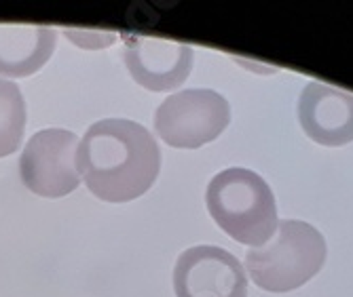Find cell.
Segmentation results:
<instances>
[{
    "label": "cell",
    "instance_id": "1",
    "mask_svg": "<svg viewBox=\"0 0 353 297\" xmlns=\"http://www.w3.org/2000/svg\"><path fill=\"white\" fill-rule=\"evenodd\" d=\"M77 167L93 196L130 203L150 190L161 171V150L150 131L130 118L93 122L79 144Z\"/></svg>",
    "mask_w": 353,
    "mask_h": 297
},
{
    "label": "cell",
    "instance_id": "2",
    "mask_svg": "<svg viewBox=\"0 0 353 297\" xmlns=\"http://www.w3.org/2000/svg\"><path fill=\"white\" fill-rule=\"evenodd\" d=\"M205 203L220 230L252 249L263 247L277 228L273 190L250 169L231 167L214 175L205 192Z\"/></svg>",
    "mask_w": 353,
    "mask_h": 297
},
{
    "label": "cell",
    "instance_id": "3",
    "mask_svg": "<svg viewBox=\"0 0 353 297\" xmlns=\"http://www.w3.org/2000/svg\"><path fill=\"white\" fill-rule=\"evenodd\" d=\"M324 261L326 239L322 232L307 221L283 219L267 247L248 251L245 270L263 291L288 293L311 280Z\"/></svg>",
    "mask_w": 353,
    "mask_h": 297
},
{
    "label": "cell",
    "instance_id": "4",
    "mask_svg": "<svg viewBox=\"0 0 353 297\" xmlns=\"http://www.w3.org/2000/svg\"><path fill=\"white\" fill-rule=\"evenodd\" d=\"M231 122L227 97L212 89H186L163 99L154 112V131L168 146L197 150L214 140Z\"/></svg>",
    "mask_w": 353,
    "mask_h": 297
},
{
    "label": "cell",
    "instance_id": "5",
    "mask_svg": "<svg viewBox=\"0 0 353 297\" xmlns=\"http://www.w3.org/2000/svg\"><path fill=\"white\" fill-rule=\"evenodd\" d=\"M79 138L66 129H43L34 133L19 156L23 186L45 198L68 196L81 186L77 167Z\"/></svg>",
    "mask_w": 353,
    "mask_h": 297
},
{
    "label": "cell",
    "instance_id": "6",
    "mask_svg": "<svg viewBox=\"0 0 353 297\" xmlns=\"http://www.w3.org/2000/svg\"><path fill=\"white\" fill-rule=\"evenodd\" d=\"M174 291L178 297H248V278L231 251L199 245L180 253Z\"/></svg>",
    "mask_w": 353,
    "mask_h": 297
},
{
    "label": "cell",
    "instance_id": "7",
    "mask_svg": "<svg viewBox=\"0 0 353 297\" xmlns=\"http://www.w3.org/2000/svg\"><path fill=\"white\" fill-rule=\"evenodd\" d=\"M123 59L140 87L152 93H165L186 82L192 72L195 53L184 43L132 34L125 36Z\"/></svg>",
    "mask_w": 353,
    "mask_h": 297
},
{
    "label": "cell",
    "instance_id": "8",
    "mask_svg": "<svg viewBox=\"0 0 353 297\" xmlns=\"http://www.w3.org/2000/svg\"><path fill=\"white\" fill-rule=\"evenodd\" d=\"M299 122L315 144L334 148L353 142V93L311 80L299 97Z\"/></svg>",
    "mask_w": 353,
    "mask_h": 297
},
{
    "label": "cell",
    "instance_id": "9",
    "mask_svg": "<svg viewBox=\"0 0 353 297\" xmlns=\"http://www.w3.org/2000/svg\"><path fill=\"white\" fill-rule=\"evenodd\" d=\"M57 32L49 25L0 23V74L23 78L37 74L51 59Z\"/></svg>",
    "mask_w": 353,
    "mask_h": 297
},
{
    "label": "cell",
    "instance_id": "10",
    "mask_svg": "<svg viewBox=\"0 0 353 297\" xmlns=\"http://www.w3.org/2000/svg\"><path fill=\"white\" fill-rule=\"evenodd\" d=\"M26 131V99L21 89L0 78V158L17 152Z\"/></svg>",
    "mask_w": 353,
    "mask_h": 297
}]
</instances>
